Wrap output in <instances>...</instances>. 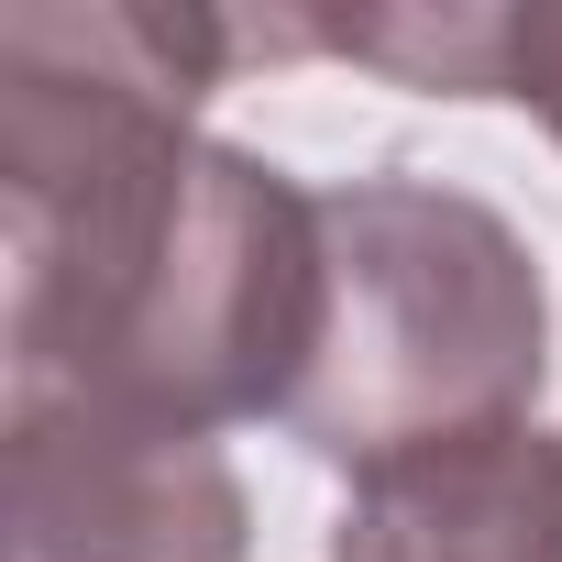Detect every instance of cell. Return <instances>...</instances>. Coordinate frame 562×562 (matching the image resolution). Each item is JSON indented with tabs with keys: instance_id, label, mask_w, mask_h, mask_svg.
I'll return each instance as SVG.
<instances>
[{
	"instance_id": "cell-5",
	"label": "cell",
	"mask_w": 562,
	"mask_h": 562,
	"mask_svg": "<svg viewBox=\"0 0 562 562\" xmlns=\"http://www.w3.org/2000/svg\"><path fill=\"white\" fill-rule=\"evenodd\" d=\"M243 56H353L430 100H518L562 133V0L529 12H288L243 23Z\"/></svg>"
},
{
	"instance_id": "cell-3",
	"label": "cell",
	"mask_w": 562,
	"mask_h": 562,
	"mask_svg": "<svg viewBox=\"0 0 562 562\" xmlns=\"http://www.w3.org/2000/svg\"><path fill=\"white\" fill-rule=\"evenodd\" d=\"M254 518L210 441L12 397L0 419V562H243Z\"/></svg>"
},
{
	"instance_id": "cell-2",
	"label": "cell",
	"mask_w": 562,
	"mask_h": 562,
	"mask_svg": "<svg viewBox=\"0 0 562 562\" xmlns=\"http://www.w3.org/2000/svg\"><path fill=\"white\" fill-rule=\"evenodd\" d=\"M331 243V321L288 430L321 463H386L485 419H529L551 364V299L529 243L430 177L321 188Z\"/></svg>"
},
{
	"instance_id": "cell-4",
	"label": "cell",
	"mask_w": 562,
	"mask_h": 562,
	"mask_svg": "<svg viewBox=\"0 0 562 562\" xmlns=\"http://www.w3.org/2000/svg\"><path fill=\"white\" fill-rule=\"evenodd\" d=\"M331 562H562V441L540 419H485L364 463Z\"/></svg>"
},
{
	"instance_id": "cell-1",
	"label": "cell",
	"mask_w": 562,
	"mask_h": 562,
	"mask_svg": "<svg viewBox=\"0 0 562 562\" xmlns=\"http://www.w3.org/2000/svg\"><path fill=\"white\" fill-rule=\"evenodd\" d=\"M232 67L243 23L221 12H0L12 397L111 408L177 441L299 408L331 321V243L288 166L199 144V100Z\"/></svg>"
}]
</instances>
